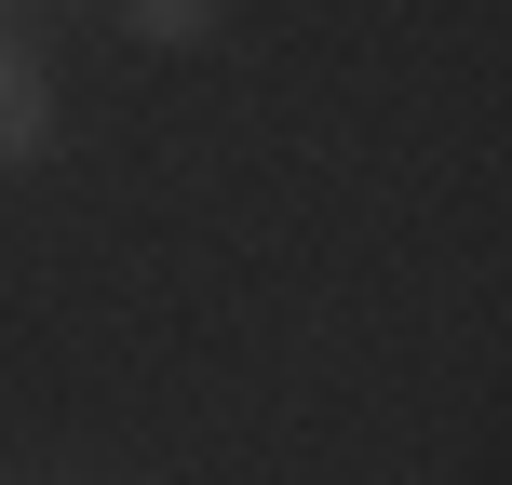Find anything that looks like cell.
<instances>
[{
  "instance_id": "obj_1",
  "label": "cell",
  "mask_w": 512,
  "mask_h": 485,
  "mask_svg": "<svg viewBox=\"0 0 512 485\" xmlns=\"http://www.w3.org/2000/svg\"><path fill=\"white\" fill-rule=\"evenodd\" d=\"M27 162H54V68L27 27H0V176H27Z\"/></svg>"
},
{
  "instance_id": "obj_4",
  "label": "cell",
  "mask_w": 512,
  "mask_h": 485,
  "mask_svg": "<svg viewBox=\"0 0 512 485\" xmlns=\"http://www.w3.org/2000/svg\"><path fill=\"white\" fill-rule=\"evenodd\" d=\"M54 14H108V0H54Z\"/></svg>"
},
{
  "instance_id": "obj_2",
  "label": "cell",
  "mask_w": 512,
  "mask_h": 485,
  "mask_svg": "<svg viewBox=\"0 0 512 485\" xmlns=\"http://www.w3.org/2000/svg\"><path fill=\"white\" fill-rule=\"evenodd\" d=\"M108 27L149 41V54H203L216 27H230V0H108Z\"/></svg>"
},
{
  "instance_id": "obj_3",
  "label": "cell",
  "mask_w": 512,
  "mask_h": 485,
  "mask_svg": "<svg viewBox=\"0 0 512 485\" xmlns=\"http://www.w3.org/2000/svg\"><path fill=\"white\" fill-rule=\"evenodd\" d=\"M27 14H41V0H0V27H27Z\"/></svg>"
}]
</instances>
